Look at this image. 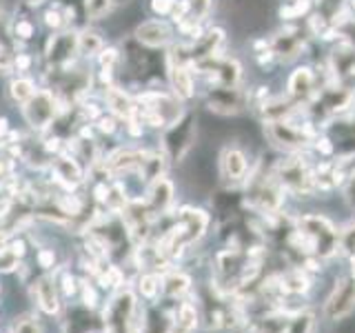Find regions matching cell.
Returning a JSON list of instances; mask_svg holds the SVG:
<instances>
[{"label": "cell", "instance_id": "6da1fadb", "mask_svg": "<svg viewBox=\"0 0 355 333\" xmlns=\"http://www.w3.org/2000/svg\"><path fill=\"white\" fill-rule=\"evenodd\" d=\"M286 200V191L277 182L273 173V164L264 166L258 162L251 166L249 178L242 185V207L255 216H273L280 214Z\"/></svg>", "mask_w": 355, "mask_h": 333}, {"label": "cell", "instance_id": "7a4b0ae2", "mask_svg": "<svg viewBox=\"0 0 355 333\" xmlns=\"http://www.w3.org/2000/svg\"><path fill=\"white\" fill-rule=\"evenodd\" d=\"M249 333H318V316L311 307H280L249 316Z\"/></svg>", "mask_w": 355, "mask_h": 333}, {"label": "cell", "instance_id": "3957f363", "mask_svg": "<svg viewBox=\"0 0 355 333\" xmlns=\"http://www.w3.org/2000/svg\"><path fill=\"white\" fill-rule=\"evenodd\" d=\"M273 173L286 191V196L309 200L318 194L315 164H311V160L306 158V151L284 153L280 160L273 162Z\"/></svg>", "mask_w": 355, "mask_h": 333}, {"label": "cell", "instance_id": "277c9868", "mask_svg": "<svg viewBox=\"0 0 355 333\" xmlns=\"http://www.w3.org/2000/svg\"><path fill=\"white\" fill-rule=\"evenodd\" d=\"M264 125V138L273 149L282 153H300L309 151L313 140L320 133L313 129V122L306 125H297L293 118L288 120H273V122H262Z\"/></svg>", "mask_w": 355, "mask_h": 333}, {"label": "cell", "instance_id": "5b68a950", "mask_svg": "<svg viewBox=\"0 0 355 333\" xmlns=\"http://www.w3.org/2000/svg\"><path fill=\"white\" fill-rule=\"evenodd\" d=\"M196 136H198V116L193 111L184 109L171 125H166L162 129L160 151L166 155L169 162L173 164L182 162L196 147Z\"/></svg>", "mask_w": 355, "mask_h": 333}, {"label": "cell", "instance_id": "8992f818", "mask_svg": "<svg viewBox=\"0 0 355 333\" xmlns=\"http://www.w3.org/2000/svg\"><path fill=\"white\" fill-rule=\"evenodd\" d=\"M27 298L33 309L47 320H58L64 311V298L60 296V289L55 284L53 273H38L27 282Z\"/></svg>", "mask_w": 355, "mask_h": 333}, {"label": "cell", "instance_id": "52a82bcc", "mask_svg": "<svg viewBox=\"0 0 355 333\" xmlns=\"http://www.w3.org/2000/svg\"><path fill=\"white\" fill-rule=\"evenodd\" d=\"M80 60V51H78V31L76 29H62L55 31L47 38L42 49V65L44 71L64 69L73 62Z\"/></svg>", "mask_w": 355, "mask_h": 333}, {"label": "cell", "instance_id": "ba28073f", "mask_svg": "<svg viewBox=\"0 0 355 333\" xmlns=\"http://www.w3.org/2000/svg\"><path fill=\"white\" fill-rule=\"evenodd\" d=\"M355 314V278L344 273L338 275L336 282H333L331 291L322 305V318L327 322H344Z\"/></svg>", "mask_w": 355, "mask_h": 333}, {"label": "cell", "instance_id": "9c48e42d", "mask_svg": "<svg viewBox=\"0 0 355 333\" xmlns=\"http://www.w3.org/2000/svg\"><path fill=\"white\" fill-rule=\"evenodd\" d=\"M22 109V118L29 125V129L33 133H44L51 125L55 116L60 111V100L55 98V94L47 87H38V92L31 96V100H27Z\"/></svg>", "mask_w": 355, "mask_h": 333}, {"label": "cell", "instance_id": "30bf717a", "mask_svg": "<svg viewBox=\"0 0 355 333\" xmlns=\"http://www.w3.org/2000/svg\"><path fill=\"white\" fill-rule=\"evenodd\" d=\"M49 182L53 187H58L60 191H78L87 182V169L85 164L71 153H58L49 164Z\"/></svg>", "mask_w": 355, "mask_h": 333}, {"label": "cell", "instance_id": "8fae6325", "mask_svg": "<svg viewBox=\"0 0 355 333\" xmlns=\"http://www.w3.org/2000/svg\"><path fill=\"white\" fill-rule=\"evenodd\" d=\"M205 105L218 116H238L251 105L249 89L238 87H209Z\"/></svg>", "mask_w": 355, "mask_h": 333}, {"label": "cell", "instance_id": "7c38bea8", "mask_svg": "<svg viewBox=\"0 0 355 333\" xmlns=\"http://www.w3.org/2000/svg\"><path fill=\"white\" fill-rule=\"evenodd\" d=\"M218 171H220L222 185L227 189H242L244 180H247L251 173V162L242 147H238V144H227V147L220 151Z\"/></svg>", "mask_w": 355, "mask_h": 333}, {"label": "cell", "instance_id": "4fadbf2b", "mask_svg": "<svg viewBox=\"0 0 355 333\" xmlns=\"http://www.w3.org/2000/svg\"><path fill=\"white\" fill-rule=\"evenodd\" d=\"M306 33L309 31L293 27V25H286L280 31H275L269 40V47L275 53V58L280 62H291L300 58V56L306 51V42H309Z\"/></svg>", "mask_w": 355, "mask_h": 333}, {"label": "cell", "instance_id": "5bb4252c", "mask_svg": "<svg viewBox=\"0 0 355 333\" xmlns=\"http://www.w3.org/2000/svg\"><path fill=\"white\" fill-rule=\"evenodd\" d=\"M175 31L171 27V22H166L162 18H151L144 20L133 31V40L144 49H166L173 44Z\"/></svg>", "mask_w": 355, "mask_h": 333}, {"label": "cell", "instance_id": "9a60e30c", "mask_svg": "<svg viewBox=\"0 0 355 333\" xmlns=\"http://www.w3.org/2000/svg\"><path fill=\"white\" fill-rule=\"evenodd\" d=\"M173 218L178 220V225L182 227L189 247H196V244L207 236V231L211 227V214L202 207L182 205L173 214Z\"/></svg>", "mask_w": 355, "mask_h": 333}, {"label": "cell", "instance_id": "2e32d148", "mask_svg": "<svg viewBox=\"0 0 355 333\" xmlns=\"http://www.w3.org/2000/svg\"><path fill=\"white\" fill-rule=\"evenodd\" d=\"M320 92V85H318V74L311 69V67H297L295 71H291L288 76V83H286V96L295 100L297 105H311Z\"/></svg>", "mask_w": 355, "mask_h": 333}, {"label": "cell", "instance_id": "e0dca14e", "mask_svg": "<svg viewBox=\"0 0 355 333\" xmlns=\"http://www.w3.org/2000/svg\"><path fill=\"white\" fill-rule=\"evenodd\" d=\"M166 69V83H169L171 94L187 103L196 96V74L191 65H178V62H164Z\"/></svg>", "mask_w": 355, "mask_h": 333}, {"label": "cell", "instance_id": "ac0fdd59", "mask_svg": "<svg viewBox=\"0 0 355 333\" xmlns=\"http://www.w3.org/2000/svg\"><path fill=\"white\" fill-rule=\"evenodd\" d=\"M147 205L153 211L155 216H166V214H173V207H175V185L171 178H158L153 180L151 185H147Z\"/></svg>", "mask_w": 355, "mask_h": 333}, {"label": "cell", "instance_id": "d6986e66", "mask_svg": "<svg viewBox=\"0 0 355 333\" xmlns=\"http://www.w3.org/2000/svg\"><path fill=\"white\" fill-rule=\"evenodd\" d=\"M227 40V31L222 27H209L205 29V33L198 40L189 42V56H191V65L214 58V56L222 53V47H225Z\"/></svg>", "mask_w": 355, "mask_h": 333}, {"label": "cell", "instance_id": "ffe728a7", "mask_svg": "<svg viewBox=\"0 0 355 333\" xmlns=\"http://www.w3.org/2000/svg\"><path fill=\"white\" fill-rule=\"evenodd\" d=\"M103 105L109 114H114L122 122L138 116L136 98H133L129 92H125V87H120V85H111V87L103 89Z\"/></svg>", "mask_w": 355, "mask_h": 333}, {"label": "cell", "instance_id": "44dd1931", "mask_svg": "<svg viewBox=\"0 0 355 333\" xmlns=\"http://www.w3.org/2000/svg\"><path fill=\"white\" fill-rule=\"evenodd\" d=\"M189 293H193V275L175 264L173 269L162 275V298L178 302V300L187 298Z\"/></svg>", "mask_w": 355, "mask_h": 333}, {"label": "cell", "instance_id": "7402d4cb", "mask_svg": "<svg viewBox=\"0 0 355 333\" xmlns=\"http://www.w3.org/2000/svg\"><path fill=\"white\" fill-rule=\"evenodd\" d=\"M260 114L262 122H273V120H288L297 114L300 105L288 96H277V98H266L262 105L255 107Z\"/></svg>", "mask_w": 355, "mask_h": 333}, {"label": "cell", "instance_id": "603a6c76", "mask_svg": "<svg viewBox=\"0 0 355 333\" xmlns=\"http://www.w3.org/2000/svg\"><path fill=\"white\" fill-rule=\"evenodd\" d=\"M133 291L140 300H144V305H158L162 300V275L153 271H140L133 278Z\"/></svg>", "mask_w": 355, "mask_h": 333}, {"label": "cell", "instance_id": "cb8c5ba5", "mask_svg": "<svg viewBox=\"0 0 355 333\" xmlns=\"http://www.w3.org/2000/svg\"><path fill=\"white\" fill-rule=\"evenodd\" d=\"M166 166H169V160H166V155L158 149V151H149L147 158H144L140 171H138V180L147 187L151 185L153 180H158V178L166 176Z\"/></svg>", "mask_w": 355, "mask_h": 333}, {"label": "cell", "instance_id": "d4e9b609", "mask_svg": "<svg viewBox=\"0 0 355 333\" xmlns=\"http://www.w3.org/2000/svg\"><path fill=\"white\" fill-rule=\"evenodd\" d=\"M42 318L44 316H40L36 309L22 311V314L9 320L5 333H47V325H44Z\"/></svg>", "mask_w": 355, "mask_h": 333}, {"label": "cell", "instance_id": "484cf974", "mask_svg": "<svg viewBox=\"0 0 355 333\" xmlns=\"http://www.w3.org/2000/svg\"><path fill=\"white\" fill-rule=\"evenodd\" d=\"M55 284L60 289V296L64 298V302H73L78 298V291H80V275H78L69 264L62 262L58 269L53 271Z\"/></svg>", "mask_w": 355, "mask_h": 333}, {"label": "cell", "instance_id": "4316f807", "mask_svg": "<svg viewBox=\"0 0 355 333\" xmlns=\"http://www.w3.org/2000/svg\"><path fill=\"white\" fill-rule=\"evenodd\" d=\"M107 40L103 38V33L92 29V27H85L78 31V51H80V58L85 60H94L96 56L105 49Z\"/></svg>", "mask_w": 355, "mask_h": 333}, {"label": "cell", "instance_id": "83f0119b", "mask_svg": "<svg viewBox=\"0 0 355 333\" xmlns=\"http://www.w3.org/2000/svg\"><path fill=\"white\" fill-rule=\"evenodd\" d=\"M36 92H38V85L31 76H14L7 85V96L11 103L18 107H22L27 100H31V96Z\"/></svg>", "mask_w": 355, "mask_h": 333}, {"label": "cell", "instance_id": "f1b7e54d", "mask_svg": "<svg viewBox=\"0 0 355 333\" xmlns=\"http://www.w3.org/2000/svg\"><path fill=\"white\" fill-rule=\"evenodd\" d=\"M103 289H100L96 284L94 278H89V275H80V291H78V302H80L85 309L89 311H100V307H103Z\"/></svg>", "mask_w": 355, "mask_h": 333}, {"label": "cell", "instance_id": "f546056e", "mask_svg": "<svg viewBox=\"0 0 355 333\" xmlns=\"http://www.w3.org/2000/svg\"><path fill=\"white\" fill-rule=\"evenodd\" d=\"M129 0H83V7H85V18L98 22V20H105L107 16L114 14L116 9L125 7Z\"/></svg>", "mask_w": 355, "mask_h": 333}, {"label": "cell", "instance_id": "4dcf8cb0", "mask_svg": "<svg viewBox=\"0 0 355 333\" xmlns=\"http://www.w3.org/2000/svg\"><path fill=\"white\" fill-rule=\"evenodd\" d=\"M33 36H36V22H33L29 16L11 18V40H14L16 49L20 47V44L33 40Z\"/></svg>", "mask_w": 355, "mask_h": 333}, {"label": "cell", "instance_id": "1f68e13d", "mask_svg": "<svg viewBox=\"0 0 355 333\" xmlns=\"http://www.w3.org/2000/svg\"><path fill=\"white\" fill-rule=\"evenodd\" d=\"M33 262H36V269L42 273H53L62 264L58 260V249L49 247V244H40V247L33 251Z\"/></svg>", "mask_w": 355, "mask_h": 333}, {"label": "cell", "instance_id": "d6a6232c", "mask_svg": "<svg viewBox=\"0 0 355 333\" xmlns=\"http://www.w3.org/2000/svg\"><path fill=\"white\" fill-rule=\"evenodd\" d=\"M211 9H214V0H187V18L202 25V22L211 16Z\"/></svg>", "mask_w": 355, "mask_h": 333}, {"label": "cell", "instance_id": "836d02e7", "mask_svg": "<svg viewBox=\"0 0 355 333\" xmlns=\"http://www.w3.org/2000/svg\"><path fill=\"white\" fill-rule=\"evenodd\" d=\"M311 5H313V0H288V5H282L277 14L282 20H297L309 14Z\"/></svg>", "mask_w": 355, "mask_h": 333}, {"label": "cell", "instance_id": "e575fe53", "mask_svg": "<svg viewBox=\"0 0 355 333\" xmlns=\"http://www.w3.org/2000/svg\"><path fill=\"white\" fill-rule=\"evenodd\" d=\"M94 60L98 65V69H116V67L122 62V51L118 47H114V44H105V49L100 51Z\"/></svg>", "mask_w": 355, "mask_h": 333}, {"label": "cell", "instance_id": "d590c367", "mask_svg": "<svg viewBox=\"0 0 355 333\" xmlns=\"http://www.w3.org/2000/svg\"><path fill=\"white\" fill-rule=\"evenodd\" d=\"M94 129L100 136H114V133L122 129V120L116 118L114 114H109V111H105V114L94 122Z\"/></svg>", "mask_w": 355, "mask_h": 333}, {"label": "cell", "instance_id": "8d00e7d4", "mask_svg": "<svg viewBox=\"0 0 355 333\" xmlns=\"http://www.w3.org/2000/svg\"><path fill=\"white\" fill-rule=\"evenodd\" d=\"M355 253V220L347 222L340 229V255L342 258H349Z\"/></svg>", "mask_w": 355, "mask_h": 333}, {"label": "cell", "instance_id": "74e56055", "mask_svg": "<svg viewBox=\"0 0 355 333\" xmlns=\"http://www.w3.org/2000/svg\"><path fill=\"white\" fill-rule=\"evenodd\" d=\"M122 131H125V136L129 140H140L144 136V125H142V120L138 116H133V118L122 122Z\"/></svg>", "mask_w": 355, "mask_h": 333}, {"label": "cell", "instance_id": "f35d334b", "mask_svg": "<svg viewBox=\"0 0 355 333\" xmlns=\"http://www.w3.org/2000/svg\"><path fill=\"white\" fill-rule=\"evenodd\" d=\"M0 42L9 44V47H14V40H11V18L5 11L3 0H0Z\"/></svg>", "mask_w": 355, "mask_h": 333}, {"label": "cell", "instance_id": "ab89813d", "mask_svg": "<svg viewBox=\"0 0 355 333\" xmlns=\"http://www.w3.org/2000/svg\"><path fill=\"white\" fill-rule=\"evenodd\" d=\"M16 169H18V160L11 158L9 153H0V187H3L7 178L16 176Z\"/></svg>", "mask_w": 355, "mask_h": 333}, {"label": "cell", "instance_id": "60d3db41", "mask_svg": "<svg viewBox=\"0 0 355 333\" xmlns=\"http://www.w3.org/2000/svg\"><path fill=\"white\" fill-rule=\"evenodd\" d=\"M175 0H149V11L155 18H169Z\"/></svg>", "mask_w": 355, "mask_h": 333}, {"label": "cell", "instance_id": "b9f144b4", "mask_svg": "<svg viewBox=\"0 0 355 333\" xmlns=\"http://www.w3.org/2000/svg\"><path fill=\"white\" fill-rule=\"evenodd\" d=\"M311 149H315L320 153V158H331V155L336 153V144H333L329 136H318L313 144H311Z\"/></svg>", "mask_w": 355, "mask_h": 333}, {"label": "cell", "instance_id": "7bdbcfd3", "mask_svg": "<svg viewBox=\"0 0 355 333\" xmlns=\"http://www.w3.org/2000/svg\"><path fill=\"white\" fill-rule=\"evenodd\" d=\"M11 131V125H9V118L7 116H0V149L5 147V140Z\"/></svg>", "mask_w": 355, "mask_h": 333}, {"label": "cell", "instance_id": "ee69618b", "mask_svg": "<svg viewBox=\"0 0 355 333\" xmlns=\"http://www.w3.org/2000/svg\"><path fill=\"white\" fill-rule=\"evenodd\" d=\"M347 260H349V275H353V278H355V253H353V255H349Z\"/></svg>", "mask_w": 355, "mask_h": 333}, {"label": "cell", "instance_id": "f6af8a7d", "mask_svg": "<svg viewBox=\"0 0 355 333\" xmlns=\"http://www.w3.org/2000/svg\"><path fill=\"white\" fill-rule=\"evenodd\" d=\"M3 293H5V284H3V278H0V298H3Z\"/></svg>", "mask_w": 355, "mask_h": 333}, {"label": "cell", "instance_id": "bcb514c9", "mask_svg": "<svg viewBox=\"0 0 355 333\" xmlns=\"http://www.w3.org/2000/svg\"><path fill=\"white\" fill-rule=\"evenodd\" d=\"M351 9L355 11V0H351Z\"/></svg>", "mask_w": 355, "mask_h": 333}, {"label": "cell", "instance_id": "7dc6e473", "mask_svg": "<svg viewBox=\"0 0 355 333\" xmlns=\"http://www.w3.org/2000/svg\"><path fill=\"white\" fill-rule=\"evenodd\" d=\"M349 205H351V209L355 211V200H353V203H349Z\"/></svg>", "mask_w": 355, "mask_h": 333}, {"label": "cell", "instance_id": "c3c4849f", "mask_svg": "<svg viewBox=\"0 0 355 333\" xmlns=\"http://www.w3.org/2000/svg\"><path fill=\"white\" fill-rule=\"evenodd\" d=\"M0 325H3V314H0Z\"/></svg>", "mask_w": 355, "mask_h": 333}, {"label": "cell", "instance_id": "681fc988", "mask_svg": "<svg viewBox=\"0 0 355 333\" xmlns=\"http://www.w3.org/2000/svg\"><path fill=\"white\" fill-rule=\"evenodd\" d=\"M240 333H249V331H240Z\"/></svg>", "mask_w": 355, "mask_h": 333}, {"label": "cell", "instance_id": "f907efd6", "mask_svg": "<svg viewBox=\"0 0 355 333\" xmlns=\"http://www.w3.org/2000/svg\"><path fill=\"white\" fill-rule=\"evenodd\" d=\"M0 44H3V42H0Z\"/></svg>", "mask_w": 355, "mask_h": 333}]
</instances>
